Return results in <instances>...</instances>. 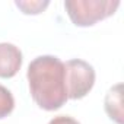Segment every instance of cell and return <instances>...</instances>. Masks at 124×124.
Listing matches in <instances>:
<instances>
[{
  "mask_svg": "<svg viewBox=\"0 0 124 124\" xmlns=\"http://www.w3.org/2000/svg\"><path fill=\"white\" fill-rule=\"evenodd\" d=\"M105 111L108 117L115 121L117 124L124 123V111H123V85L117 83L114 85L105 95Z\"/></svg>",
  "mask_w": 124,
  "mask_h": 124,
  "instance_id": "5",
  "label": "cell"
},
{
  "mask_svg": "<svg viewBox=\"0 0 124 124\" xmlns=\"http://www.w3.org/2000/svg\"><path fill=\"white\" fill-rule=\"evenodd\" d=\"M29 92L37 105L45 111H55L67 102L64 63L55 55L34 58L26 72Z\"/></svg>",
  "mask_w": 124,
  "mask_h": 124,
  "instance_id": "1",
  "label": "cell"
},
{
  "mask_svg": "<svg viewBox=\"0 0 124 124\" xmlns=\"http://www.w3.org/2000/svg\"><path fill=\"white\" fill-rule=\"evenodd\" d=\"M48 124H80V123L70 115H57V117L51 118Z\"/></svg>",
  "mask_w": 124,
  "mask_h": 124,
  "instance_id": "8",
  "label": "cell"
},
{
  "mask_svg": "<svg viewBox=\"0 0 124 124\" xmlns=\"http://www.w3.org/2000/svg\"><path fill=\"white\" fill-rule=\"evenodd\" d=\"M22 51L12 42H0V78L10 79L22 67Z\"/></svg>",
  "mask_w": 124,
  "mask_h": 124,
  "instance_id": "4",
  "label": "cell"
},
{
  "mask_svg": "<svg viewBox=\"0 0 124 124\" xmlns=\"http://www.w3.org/2000/svg\"><path fill=\"white\" fill-rule=\"evenodd\" d=\"M15 108V98L12 95V92L0 85V120L2 118H6Z\"/></svg>",
  "mask_w": 124,
  "mask_h": 124,
  "instance_id": "6",
  "label": "cell"
},
{
  "mask_svg": "<svg viewBox=\"0 0 124 124\" xmlns=\"http://www.w3.org/2000/svg\"><path fill=\"white\" fill-rule=\"evenodd\" d=\"M15 5L25 15H38L50 5V2L48 0H44V2H41V0H34V2H15Z\"/></svg>",
  "mask_w": 124,
  "mask_h": 124,
  "instance_id": "7",
  "label": "cell"
},
{
  "mask_svg": "<svg viewBox=\"0 0 124 124\" xmlns=\"http://www.w3.org/2000/svg\"><path fill=\"white\" fill-rule=\"evenodd\" d=\"M120 0H66L64 8L76 26H92L107 19L120 8Z\"/></svg>",
  "mask_w": 124,
  "mask_h": 124,
  "instance_id": "2",
  "label": "cell"
},
{
  "mask_svg": "<svg viewBox=\"0 0 124 124\" xmlns=\"http://www.w3.org/2000/svg\"><path fill=\"white\" fill-rule=\"evenodd\" d=\"M66 89L69 99L85 98L95 85V69L82 58H72L64 63Z\"/></svg>",
  "mask_w": 124,
  "mask_h": 124,
  "instance_id": "3",
  "label": "cell"
}]
</instances>
